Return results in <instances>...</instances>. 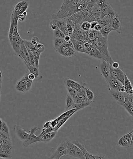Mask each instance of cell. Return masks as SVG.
Masks as SVG:
<instances>
[{
    "label": "cell",
    "instance_id": "cell-1",
    "mask_svg": "<svg viewBox=\"0 0 133 159\" xmlns=\"http://www.w3.org/2000/svg\"><path fill=\"white\" fill-rule=\"evenodd\" d=\"M78 3L77 0H64L58 12L52 14L53 19L68 18L77 13V7Z\"/></svg>",
    "mask_w": 133,
    "mask_h": 159
},
{
    "label": "cell",
    "instance_id": "cell-2",
    "mask_svg": "<svg viewBox=\"0 0 133 159\" xmlns=\"http://www.w3.org/2000/svg\"><path fill=\"white\" fill-rule=\"evenodd\" d=\"M92 46L103 53L104 56V60L109 63L111 65L114 61L108 51V39L102 36L100 34L99 31H98L97 39L93 44Z\"/></svg>",
    "mask_w": 133,
    "mask_h": 159
},
{
    "label": "cell",
    "instance_id": "cell-3",
    "mask_svg": "<svg viewBox=\"0 0 133 159\" xmlns=\"http://www.w3.org/2000/svg\"><path fill=\"white\" fill-rule=\"evenodd\" d=\"M66 141L68 144L66 156L78 159H85L81 149L74 144V141L70 140H67Z\"/></svg>",
    "mask_w": 133,
    "mask_h": 159
},
{
    "label": "cell",
    "instance_id": "cell-4",
    "mask_svg": "<svg viewBox=\"0 0 133 159\" xmlns=\"http://www.w3.org/2000/svg\"><path fill=\"white\" fill-rule=\"evenodd\" d=\"M41 128H38V127H32L30 130H28V132L30 133V135L28 138L23 141V146L25 147H27L30 145L34 143L41 142V138L40 136H37L35 135V133L37 130L41 129Z\"/></svg>",
    "mask_w": 133,
    "mask_h": 159
},
{
    "label": "cell",
    "instance_id": "cell-5",
    "mask_svg": "<svg viewBox=\"0 0 133 159\" xmlns=\"http://www.w3.org/2000/svg\"><path fill=\"white\" fill-rule=\"evenodd\" d=\"M56 52L61 56L65 58H71L77 55V51L75 49L63 44Z\"/></svg>",
    "mask_w": 133,
    "mask_h": 159
},
{
    "label": "cell",
    "instance_id": "cell-6",
    "mask_svg": "<svg viewBox=\"0 0 133 159\" xmlns=\"http://www.w3.org/2000/svg\"><path fill=\"white\" fill-rule=\"evenodd\" d=\"M74 144L77 146L81 149V151L83 153L85 156V159H107V157L101 154H91L86 150L85 146L79 142L78 140L74 141Z\"/></svg>",
    "mask_w": 133,
    "mask_h": 159
},
{
    "label": "cell",
    "instance_id": "cell-7",
    "mask_svg": "<svg viewBox=\"0 0 133 159\" xmlns=\"http://www.w3.org/2000/svg\"><path fill=\"white\" fill-rule=\"evenodd\" d=\"M68 144L66 141H63L58 146L55 152L50 157V159H59L61 157L66 155Z\"/></svg>",
    "mask_w": 133,
    "mask_h": 159
},
{
    "label": "cell",
    "instance_id": "cell-8",
    "mask_svg": "<svg viewBox=\"0 0 133 159\" xmlns=\"http://www.w3.org/2000/svg\"><path fill=\"white\" fill-rule=\"evenodd\" d=\"M111 65L109 63L105 60L101 61L100 64V71L102 76L105 79L106 82L108 81L111 78L110 75V68Z\"/></svg>",
    "mask_w": 133,
    "mask_h": 159
},
{
    "label": "cell",
    "instance_id": "cell-9",
    "mask_svg": "<svg viewBox=\"0 0 133 159\" xmlns=\"http://www.w3.org/2000/svg\"><path fill=\"white\" fill-rule=\"evenodd\" d=\"M107 83L109 88L116 91H119L123 93L125 92V88L124 84L119 80L111 77Z\"/></svg>",
    "mask_w": 133,
    "mask_h": 159
},
{
    "label": "cell",
    "instance_id": "cell-10",
    "mask_svg": "<svg viewBox=\"0 0 133 159\" xmlns=\"http://www.w3.org/2000/svg\"><path fill=\"white\" fill-rule=\"evenodd\" d=\"M125 74L124 72L120 67L117 68H114L111 67L110 75L111 78L119 80L123 84H124Z\"/></svg>",
    "mask_w": 133,
    "mask_h": 159
},
{
    "label": "cell",
    "instance_id": "cell-11",
    "mask_svg": "<svg viewBox=\"0 0 133 159\" xmlns=\"http://www.w3.org/2000/svg\"><path fill=\"white\" fill-rule=\"evenodd\" d=\"M64 83L66 87H70L77 91L84 88L86 85L84 83L78 82L68 78H66L64 80Z\"/></svg>",
    "mask_w": 133,
    "mask_h": 159
},
{
    "label": "cell",
    "instance_id": "cell-12",
    "mask_svg": "<svg viewBox=\"0 0 133 159\" xmlns=\"http://www.w3.org/2000/svg\"><path fill=\"white\" fill-rule=\"evenodd\" d=\"M14 130L17 137L21 141H25L29 137L30 134L27 132L28 130L23 129L19 125H14Z\"/></svg>",
    "mask_w": 133,
    "mask_h": 159
},
{
    "label": "cell",
    "instance_id": "cell-13",
    "mask_svg": "<svg viewBox=\"0 0 133 159\" xmlns=\"http://www.w3.org/2000/svg\"><path fill=\"white\" fill-rule=\"evenodd\" d=\"M108 91L110 94L115 101L119 105L122 106L124 102V93L120 92L118 91H116L108 87Z\"/></svg>",
    "mask_w": 133,
    "mask_h": 159
},
{
    "label": "cell",
    "instance_id": "cell-14",
    "mask_svg": "<svg viewBox=\"0 0 133 159\" xmlns=\"http://www.w3.org/2000/svg\"><path fill=\"white\" fill-rule=\"evenodd\" d=\"M111 27L113 31H117L118 33H121V25H122V20L121 16L117 14L115 18L111 21Z\"/></svg>",
    "mask_w": 133,
    "mask_h": 159
},
{
    "label": "cell",
    "instance_id": "cell-15",
    "mask_svg": "<svg viewBox=\"0 0 133 159\" xmlns=\"http://www.w3.org/2000/svg\"><path fill=\"white\" fill-rule=\"evenodd\" d=\"M87 51L88 53V55L90 57L101 61L104 60V54L96 47L92 46L89 48L87 50Z\"/></svg>",
    "mask_w": 133,
    "mask_h": 159
},
{
    "label": "cell",
    "instance_id": "cell-16",
    "mask_svg": "<svg viewBox=\"0 0 133 159\" xmlns=\"http://www.w3.org/2000/svg\"><path fill=\"white\" fill-rule=\"evenodd\" d=\"M30 73L34 74L35 76V80L34 81L37 82H41L42 79V76L41 75L39 68L30 64L27 67Z\"/></svg>",
    "mask_w": 133,
    "mask_h": 159
},
{
    "label": "cell",
    "instance_id": "cell-17",
    "mask_svg": "<svg viewBox=\"0 0 133 159\" xmlns=\"http://www.w3.org/2000/svg\"><path fill=\"white\" fill-rule=\"evenodd\" d=\"M22 39L20 35L17 36L16 38L13 40L11 43H10L14 52L18 56L19 54L20 50L21 48V42Z\"/></svg>",
    "mask_w": 133,
    "mask_h": 159
},
{
    "label": "cell",
    "instance_id": "cell-18",
    "mask_svg": "<svg viewBox=\"0 0 133 159\" xmlns=\"http://www.w3.org/2000/svg\"><path fill=\"white\" fill-rule=\"evenodd\" d=\"M58 132V130H55L39 135L41 137V142H44L46 143L50 142L56 136Z\"/></svg>",
    "mask_w": 133,
    "mask_h": 159
},
{
    "label": "cell",
    "instance_id": "cell-19",
    "mask_svg": "<svg viewBox=\"0 0 133 159\" xmlns=\"http://www.w3.org/2000/svg\"><path fill=\"white\" fill-rule=\"evenodd\" d=\"M77 95L76 98L74 100V102L80 103L87 102L89 101L86 95L84 88L77 91Z\"/></svg>",
    "mask_w": 133,
    "mask_h": 159
},
{
    "label": "cell",
    "instance_id": "cell-20",
    "mask_svg": "<svg viewBox=\"0 0 133 159\" xmlns=\"http://www.w3.org/2000/svg\"><path fill=\"white\" fill-rule=\"evenodd\" d=\"M71 40L77 52L88 54V53L84 47L83 43L73 39H71Z\"/></svg>",
    "mask_w": 133,
    "mask_h": 159
},
{
    "label": "cell",
    "instance_id": "cell-21",
    "mask_svg": "<svg viewBox=\"0 0 133 159\" xmlns=\"http://www.w3.org/2000/svg\"><path fill=\"white\" fill-rule=\"evenodd\" d=\"M54 20H55L58 28L61 30L66 35H68L67 30V18Z\"/></svg>",
    "mask_w": 133,
    "mask_h": 159
},
{
    "label": "cell",
    "instance_id": "cell-22",
    "mask_svg": "<svg viewBox=\"0 0 133 159\" xmlns=\"http://www.w3.org/2000/svg\"><path fill=\"white\" fill-rule=\"evenodd\" d=\"M15 88L20 93H25L28 92L26 84L22 78L17 82L16 84Z\"/></svg>",
    "mask_w": 133,
    "mask_h": 159
},
{
    "label": "cell",
    "instance_id": "cell-23",
    "mask_svg": "<svg viewBox=\"0 0 133 159\" xmlns=\"http://www.w3.org/2000/svg\"><path fill=\"white\" fill-rule=\"evenodd\" d=\"M124 85L125 88V92L131 95H133V86L128 76L126 74Z\"/></svg>",
    "mask_w": 133,
    "mask_h": 159
},
{
    "label": "cell",
    "instance_id": "cell-24",
    "mask_svg": "<svg viewBox=\"0 0 133 159\" xmlns=\"http://www.w3.org/2000/svg\"><path fill=\"white\" fill-rule=\"evenodd\" d=\"M98 31L94 29H90L87 32V40L91 43L92 44L97 39Z\"/></svg>",
    "mask_w": 133,
    "mask_h": 159
},
{
    "label": "cell",
    "instance_id": "cell-25",
    "mask_svg": "<svg viewBox=\"0 0 133 159\" xmlns=\"http://www.w3.org/2000/svg\"><path fill=\"white\" fill-rule=\"evenodd\" d=\"M75 28V24L69 18H67V30L68 35L71 37Z\"/></svg>",
    "mask_w": 133,
    "mask_h": 159
},
{
    "label": "cell",
    "instance_id": "cell-26",
    "mask_svg": "<svg viewBox=\"0 0 133 159\" xmlns=\"http://www.w3.org/2000/svg\"><path fill=\"white\" fill-rule=\"evenodd\" d=\"M28 1V0H21L17 3L13 7L11 14L14 16H18V11H19L20 8Z\"/></svg>",
    "mask_w": 133,
    "mask_h": 159
},
{
    "label": "cell",
    "instance_id": "cell-27",
    "mask_svg": "<svg viewBox=\"0 0 133 159\" xmlns=\"http://www.w3.org/2000/svg\"><path fill=\"white\" fill-rule=\"evenodd\" d=\"M84 91H85L86 95L89 101L94 102L97 97L95 94H94V93L89 88L86 87V86L84 87Z\"/></svg>",
    "mask_w": 133,
    "mask_h": 159
},
{
    "label": "cell",
    "instance_id": "cell-28",
    "mask_svg": "<svg viewBox=\"0 0 133 159\" xmlns=\"http://www.w3.org/2000/svg\"><path fill=\"white\" fill-rule=\"evenodd\" d=\"M93 103V102H91V101L80 103H75L74 102V104L72 107V109H76L80 110L81 109L84 108L85 107L91 105Z\"/></svg>",
    "mask_w": 133,
    "mask_h": 159
},
{
    "label": "cell",
    "instance_id": "cell-29",
    "mask_svg": "<svg viewBox=\"0 0 133 159\" xmlns=\"http://www.w3.org/2000/svg\"><path fill=\"white\" fill-rule=\"evenodd\" d=\"M113 31L111 27L107 26L103 27L99 31L100 34L102 36L107 39H108V35L111 31Z\"/></svg>",
    "mask_w": 133,
    "mask_h": 159
},
{
    "label": "cell",
    "instance_id": "cell-30",
    "mask_svg": "<svg viewBox=\"0 0 133 159\" xmlns=\"http://www.w3.org/2000/svg\"><path fill=\"white\" fill-rule=\"evenodd\" d=\"M74 104V101L72 97L68 94H67L66 99V111L72 109V107Z\"/></svg>",
    "mask_w": 133,
    "mask_h": 159
},
{
    "label": "cell",
    "instance_id": "cell-31",
    "mask_svg": "<svg viewBox=\"0 0 133 159\" xmlns=\"http://www.w3.org/2000/svg\"><path fill=\"white\" fill-rule=\"evenodd\" d=\"M64 42V41L63 39L54 38L53 44L54 49L56 51H57L58 49L63 44Z\"/></svg>",
    "mask_w": 133,
    "mask_h": 159
},
{
    "label": "cell",
    "instance_id": "cell-32",
    "mask_svg": "<svg viewBox=\"0 0 133 159\" xmlns=\"http://www.w3.org/2000/svg\"><path fill=\"white\" fill-rule=\"evenodd\" d=\"M29 72L28 71H27L26 73L23 77H22V78L25 81L26 84L27 85V90H28V91H29L32 88L33 82V81L30 80L28 78V75Z\"/></svg>",
    "mask_w": 133,
    "mask_h": 159
},
{
    "label": "cell",
    "instance_id": "cell-33",
    "mask_svg": "<svg viewBox=\"0 0 133 159\" xmlns=\"http://www.w3.org/2000/svg\"><path fill=\"white\" fill-rule=\"evenodd\" d=\"M98 23L101 25V26H107L111 27V21L108 20L106 17H104V18L99 19L98 21Z\"/></svg>",
    "mask_w": 133,
    "mask_h": 159
},
{
    "label": "cell",
    "instance_id": "cell-34",
    "mask_svg": "<svg viewBox=\"0 0 133 159\" xmlns=\"http://www.w3.org/2000/svg\"><path fill=\"white\" fill-rule=\"evenodd\" d=\"M1 148L4 151L8 153L9 155L11 156V157H12L13 156L14 150L13 144L8 146H2Z\"/></svg>",
    "mask_w": 133,
    "mask_h": 159
},
{
    "label": "cell",
    "instance_id": "cell-35",
    "mask_svg": "<svg viewBox=\"0 0 133 159\" xmlns=\"http://www.w3.org/2000/svg\"><path fill=\"white\" fill-rule=\"evenodd\" d=\"M122 106L124 107L127 112L131 116V117L133 116V105L132 104H128L124 102L122 105Z\"/></svg>",
    "mask_w": 133,
    "mask_h": 159
},
{
    "label": "cell",
    "instance_id": "cell-36",
    "mask_svg": "<svg viewBox=\"0 0 133 159\" xmlns=\"http://www.w3.org/2000/svg\"><path fill=\"white\" fill-rule=\"evenodd\" d=\"M123 136L127 140V141L128 142L129 144V147H133V130H132L131 132L129 133L128 134L124 135Z\"/></svg>",
    "mask_w": 133,
    "mask_h": 159
},
{
    "label": "cell",
    "instance_id": "cell-37",
    "mask_svg": "<svg viewBox=\"0 0 133 159\" xmlns=\"http://www.w3.org/2000/svg\"><path fill=\"white\" fill-rule=\"evenodd\" d=\"M117 144L119 146L129 147V144L128 142L123 136L119 139Z\"/></svg>",
    "mask_w": 133,
    "mask_h": 159
},
{
    "label": "cell",
    "instance_id": "cell-38",
    "mask_svg": "<svg viewBox=\"0 0 133 159\" xmlns=\"http://www.w3.org/2000/svg\"><path fill=\"white\" fill-rule=\"evenodd\" d=\"M0 132L6 134H10L8 124L6 122L3 120L1 127H0Z\"/></svg>",
    "mask_w": 133,
    "mask_h": 159
},
{
    "label": "cell",
    "instance_id": "cell-39",
    "mask_svg": "<svg viewBox=\"0 0 133 159\" xmlns=\"http://www.w3.org/2000/svg\"><path fill=\"white\" fill-rule=\"evenodd\" d=\"M65 34L58 27L54 31V38L63 39H64Z\"/></svg>",
    "mask_w": 133,
    "mask_h": 159
},
{
    "label": "cell",
    "instance_id": "cell-40",
    "mask_svg": "<svg viewBox=\"0 0 133 159\" xmlns=\"http://www.w3.org/2000/svg\"><path fill=\"white\" fill-rule=\"evenodd\" d=\"M66 87L68 94L72 97L74 101V100L76 98L77 93H78L77 90L75 89L70 88V87Z\"/></svg>",
    "mask_w": 133,
    "mask_h": 159
},
{
    "label": "cell",
    "instance_id": "cell-41",
    "mask_svg": "<svg viewBox=\"0 0 133 159\" xmlns=\"http://www.w3.org/2000/svg\"><path fill=\"white\" fill-rule=\"evenodd\" d=\"M124 102L132 104L133 105V95H131L127 93L124 92Z\"/></svg>",
    "mask_w": 133,
    "mask_h": 159
},
{
    "label": "cell",
    "instance_id": "cell-42",
    "mask_svg": "<svg viewBox=\"0 0 133 159\" xmlns=\"http://www.w3.org/2000/svg\"><path fill=\"white\" fill-rule=\"evenodd\" d=\"M81 29L85 31H88L91 29V24L88 21H84L81 25Z\"/></svg>",
    "mask_w": 133,
    "mask_h": 159
},
{
    "label": "cell",
    "instance_id": "cell-43",
    "mask_svg": "<svg viewBox=\"0 0 133 159\" xmlns=\"http://www.w3.org/2000/svg\"><path fill=\"white\" fill-rule=\"evenodd\" d=\"M117 14L118 13H117L114 11L113 9H112L111 11H110L109 12H108L105 17L108 18V20L111 21L112 20L115 18Z\"/></svg>",
    "mask_w": 133,
    "mask_h": 159
},
{
    "label": "cell",
    "instance_id": "cell-44",
    "mask_svg": "<svg viewBox=\"0 0 133 159\" xmlns=\"http://www.w3.org/2000/svg\"><path fill=\"white\" fill-rule=\"evenodd\" d=\"M29 3L28 1H27L20 8L18 11V15L20 14H22L29 7Z\"/></svg>",
    "mask_w": 133,
    "mask_h": 159
},
{
    "label": "cell",
    "instance_id": "cell-45",
    "mask_svg": "<svg viewBox=\"0 0 133 159\" xmlns=\"http://www.w3.org/2000/svg\"><path fill=\"white\" fill-rule=\"evenodd\" d=\"M0 158L3 159H10L12 158L11 156L2 149L0 150Z\"/></svg>",
    "mask_w": 133,
    "mask_h": 159
},
{
    "label": "cell",
    "instance_id": "cell-46",
    "mask_svg": "<svg viewBox=\"0 0 133 159\" xmlns=\"http://www.w3.org/2000/svg\"><path fill=\"white\" fill-rule=\"evenodd\" d=\"M34 46L41 54L45 50V46L42 44L38 43L36 45H34Z\"/></svg>",
    "mask_w": 133,
    "mask_h": 159
},
{
    "label": "cell",
    "instance_id": "cell-47",
    "mask_svg": "<svg viewBox=\"0 0 133 159\" xmlns=\"http://www.w3.org/2000/svg\"><path fill=\"white\" fill-rule=\"evenodd\" d=\"M50 26L51 29L53 31L58 28V26H57L55 20L53 19L51 21L50 23Z\"/></svg>",
    "mask_w": 133,
    "mask_h": 159
},
{
    "label": "cell",
    "instance_id": "cell-48",
    "mask_svg": "<svg viewBox=\"0 0 133 159\" xmlns=\"http://www.w3.org/2000/svg\"><path fill=\"white\" fill-rule=\"evenodd\" d=\"M0 138L4 140H11L10 134H6L0 132Z\"/></svg>",
    "mask_w": 133,
    "mask_h": 159
},
{
    "label": "cell",
    "instance_id": "cell-49",
    "mask_svg": "<svg viewBox=\"0 0 133 159\" xmlns=\"http://www.w3.org/2000/svg\"><path fill=\"white\" fill-rule=\"evenodd\" d=\"M31 42L33 45H36V44L39 43V38L36 36H34L31 39Z\"/></svg>",
    "mask_w": 133,
    "mask_h": 159
},
{
    "label": "cell",
    "instance_id": "cell-50",
    "mask_svg": "<svg viewBox=\"0 0 133 159\" xmlns=\"http://www.w3.org/2000/svg\"><path fill=\"white\" fill-rule=\"evenodd\" d=\"M3 80V72L2 70L0 68V91L2 90V83Z\"/></svg>",
    "mask_w": 133,
    "mask_h": 159
},
{
    "label": "cell",
    "instance_id": "cell-51",
    "mask_svg": "<svg viewBox=\"0 0 133 159\" xmlns=\"http://www.w3.org/2000/svg\"><path fill=\"white\" fill-rule=\"evenodd\" d=\"M26 17L23 15L20 14L18 15V21H21V22H24L25 21Z\"/></svg>",
    "mask_w": 133,
    "mask_h": 159
},
{
    "label": "cell",
    "instance_id": "cell-52",
    "mask_svg": "<svg viewBox=\"0 0 133 159\" xmlns=\"http://www.w3.org/2000/svg\"><path fill=\"white\" fill-rule=\"evenodd\" d=\"M90 24H91V29H94L96 26L97 24H98V21H91V22H90Z\"/></svg>",
    "mask_w": 133,
    "mask_h": 159
},
{
    "label": "cell",
    "instance_id": "cell-53",
    "mask_svg": "<svg viewBox=\"0 0 133 159\" xmlns=\"http://www.w3.org/2000/svg\"><path fill=\"white\" fill-rule=\"evenodd\" d=\"M111 67L114 68H117L120 67L119 64L118 62L116 61H114L111 64Z\"/></svg>",
    "mask_w": 133,
    "mask_h": 159
},
{
    "label": "cell",
    "instance_id": "cell-54",
    "mask_svg": "<svg viewBox=\"0 0 133 159\" xmlns=\"http://www.w3.org/2000/svg\"><path fill=\"white\" fill-rule=\"evenodd\" d=\"M51 127V121H47L44 124L43 128H48Z\"/></svg>",
    "mask_w": 133,
    "mask_h": 159
},
{
    "label": "cell",
    "instance_id": "cell-55",
    "mask_svg": "<svg viewBox=\"0 0 133 159\" xmlns=\"http://www.w3.org/2000/svg\"><path fill=\"white\" fill-rule=\"evenodd\" d=\"M28 78L30 80L34 81L35 80V76H34V74L29 72L28 75Z\"/></svg>",
    "mask_w": 133,
    "mask_h": 159
},
{
    "label": "cell",
    "instance_id": "cell-56",
    "mask_svg": "<svg viewBox=\"0 0 133 159\" xmlns=\"http://www.w3.org/2000/svg\"><path fill=\"white\" fill-rule=\"evenodd\" d=\"M102 27L100 24H97V25L96 26L95 28H94V29L96 31H100L101 29V28H102Z\"/></svg>",
    "mask_w": 133,
    "mask_h": 159
},
{
    "label": "cell",
    "instance_id": "cell-57",
    "mask_svg": "<svg viewBox=\"0 0 133 159\" xmlns=\"http://www.w3.org/2000/svg\"><path fill=\"white\" fill-rule=\"evenodd\" d=\"M71 39V37L68 35H66L64 38V41L66 42H68V41H70Z\"/></svg>",
    "mask_w": 133,
    "mask_h": 159
},
{
    "label": "cell",
    "instance_id": "cell-58",
    "mask_svg": "<svg viewBox=\"0 0 133 159\" xmlns=\"http://www.w3.org/2000/svg\"><path fill=\"white\" fill-rule=\"evenodd\" d=\"M22 14L24 16L26 17L27 16V12L26 11H24V12Z\"/></svg>",
    "mask_w": 133,
    "mask_h": 159
},
{
    "label": "cell",
    "instance_id": "cell-59",
    "mask_svg": "<svg viewBox=\"0 0 133 159\" xmlns=\"http://www.w3.org/2000/svg\"><path fill=\"white\" fill-rule=\"evenodd\" d=\"M2 120L1 119V118H0V127H1V124H2Z\"/></svg>",
    "mask_w": 133,
    "mask_h": 159
},
{
    "label": "cell",
    "instance_id": "cell-60",
    "mask_svg": "<svg viewBox=\"0 0 133 159\" xmlns=\"http://www.w3.org/2000/svg\"><path fill=\"white\" fill-rule=\"evenodd\" d=\"M0 101H1V94H0Z\"/></svg>",
    "mask_w": 133,
    "mask_h": 159
},
{
    "label": "cell",
    "instance_id": "cell-61",
    "mask_svg": "<svg viewBox=\"0 0 133 159\" xmlns=\"http://www.w3.org/2000/svg\"><path fill=\"white\" fill-rule=\"evenodd\" d=\"M1 149H2V148H1V147H0V150H1Z\"/></svg>",
    "mask_w": 133,
    "mask_h": 159
}]
</instances>
